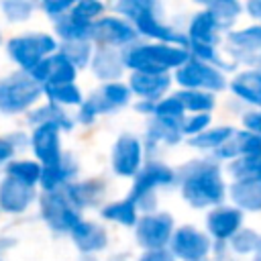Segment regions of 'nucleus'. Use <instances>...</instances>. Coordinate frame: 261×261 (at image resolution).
Here are the masks:
<instances>
[{
	"mask_svg": "<svg viewBox=\"0 0 261 261\" xmlns=\"http://www.w3.org/2000/svg\"><path fill=\"white\" fill-rule=\"evenodd\" d=\"M151 118H155L159 122H165V124H171V126H177L181 130V122L186 118V110H184L179 98L175 94H171V96H165V98L155 102Z\"/></svg>",
	"mask_w": 261,
	"mask_h": 261,
	"instance_id": "obj_31",
	"label": "nucleus"
},
{
	"mask_svg": "<svg viewBox=\"0 0 261 261\" xmlns=\"http://www.w3.org/2000/svg\"><path fill=\"white\" fill-rule=\"evenodd\" d=\"M224 55L234 65H247V69L261 71V24L253 22L243 29H232L224 37Z\"/></svg>",
	"mask_w": 261,
	"mask_h": 261,
	"instance_id": "obj_7",
	"label": "nucleus"
},
{
	"mask_svg": "<svg viewBox=\"0 0 261 261\" xmlns=\"http://www.w3.org/2000/svg\"><path fill=\"white\" fill-rule=\"evenodd\" d=\"M6 175L24 186L37 188L41 179V165L35 159H12L6 163Z\"/></svg>",
	"mask_w": 261,
	"mask_h": 261,
	"instance_id": "obj_35",
	"label": "nucleus"
},
{
	"mask_svg": "<svg viewBox=\"0 0 261 261\" xmlns=\"http://www.w3.org/2000/svg\"><path fill=\"white\" fill-rule=\"evenodd\" d=\"M57 51L67 61H71L73 67L80 71V69L90 65V59H92V53H94V45L90 41H67V43H59Z\"/></svg>",
	"mask_w": 261,
	"mask_h": 261,
	"instance_id": "obj_37",
	"label": "nucleus"
},
{
	"mask_svg": "<svg viewBox=\"0 0 261 261\" xmlns=\"http://www.w3.org/2000/svg\"><path fill=\"white\" fill-rule=\"evenodd\" d=\"M243 8L247 10V14H249L257 24H261V0H249Z\"/></svg>",
	"mask_w": 261,
	"mask_h": 261,
	"instance_id": "obj_46",
	"label": "nucleus"
},
{
	"mask_svg": "<svg viewBox=\"0 0 261 261\" xmlns=\"http://www.w3.org/2000/svg\"><path fill=\"white\" fill-rule=\"evenodd\" d=\"M173 184H177V171L173 167H169L167 163L159 159H147L143 167L137 171V175L133 177V188H130L128 198L135 200L139 212L143 214L155 212L157 190L169 188Z\"/></svg>",
	"mask_w": 261,
	"mask_h": 261,
	"instance_id": "obj_4",
	"label": "nucleus"
},
{
	"mask_svg": "<svg viewBox=\"0 0 261 261\" xmlns=\"http://www.w3.org/2000/svg\"><path fill=\"white\" fill-rule=\"evenodd\" d=\"M153 106H155L153 102L139 100V102L135 104V110H137V112H141V114H149V116H151V114H153Z\"/></svg>",
	"mask_w": 261,
	"mask_h": 261,
	"instance_id": "obj_47",
	"label": "nucleus"
},
{
	"mask_svg": "<svg viewBox=\"0 0 261 261\" xmlns=\"http://www.w3.org/2000/svg\"><path fill=\"white\" fill-rule=\"evenodd\" d=\"M232 133H234V128L228 126V124L210 126L208 130H204V133H200L198 137L190 139V145H192L194 149H198V151H212V153H214L216 149H220V147L226 143V139H228Z\"/></svg>",
	"mask_w": 261,
	"mask_h": 261,
	"instance_id": "obj_36",
	"label": "nucleus"
},
{
	"mask_svg": "<svg viewBox=\"0 0 261 261\" xmlns=\"http://www.w3.org/2000/svg\"><path fill=\"white\" fill-rule=\"evenodd\" d=\"M92 73L102 82V84H110V82H118L120 75L124 73V63H122V51L118 49H110V47H94L90 65Z\"/></svg>",
	"mask_w": 261,
	"mask_h": 261,
	"instance_id": "obj_21",
	"label": "nucleus"
},
{
	"mask_svg": "<svg viewBox=\"0 0 261 261\" xmlns=\"http://www.w3.org/2000/svg\"><path fill=\"white\" fill-rule=\"evenodd\" d=\"M98 108H100V114H108V112H114L122 106H126L133 98L128 86L124 82H110V84H102L98 92L92 94Z\"/></svg>",
	"mask_w": 261,
	"mask_h": 261,
	"instance_id": "obj_26",
	"label": "nucleus"
},
{
	"mask_svg": "<svg viewBox=\"0 0 261 261\" xmlns=\"http://www.w3.org/2000/svg\"><path fill=\"white\" fill-rule=\"evenodd\" d=\"M232 181H261V149L228 163Z\"/></svg>",
	"mask_w": 261,
	"mask_h": 261,
	"instance_id": "obj_32",
	"label": "nucleus"
},
{
	"mask_svg": "<svg viewBox=\"0 0 261 261\" xmlns=\"http://www.w3.org/2000/svg\"><path fill=\"white\" fill-rule=\"evenodd\" d=\"M171 84H173L171 73H141V71H135V73H130L126 86H128L130 94L137 96L139 100L155 104L157 100L167 96Z\"/></svg>",
	"mask_w": 261,
	"mask_h": 261,
	"instance_id": "obj_16",
	"label": "nucleus"
},
{
	"mask_svg": "<svg viewBox=\"0 0 261 261\" xmlns=\"http://www.w3.org/2000/svg\"><path fill=\"white\" fill-rule=\"evenodd\" d=\"M167 249L179 261H206L214 251L206 230H200L194 224L177 226L171 234Z\"/></svg>",
	"mask_w": 261,
	"mask_h": 261,
	"instance_id": "obj_12",
	"label": "nucleus"
},
{
	"mask_svg": "<svg viewBox=\"0 0 261 261\" xmlns=\"http://www.w3.org/2000/svg\"><path fill=\"white\" fill-rule=\"evenodd\" d=\"M37 200V188L24 186L8 175L0 179V210L6 214H22Z\"/></svg>",
	"mask_w": 261,
	"mask_h": 261,
	"instance_id": "obj_17",
	"label": "nucleus"
},
{
	"mask_svg": "<svg viewBox=\"0 0 261 261\" xmlns=\"http://www.w3.org/2000/svg\"><path fill=\"white\" fill-rule=\"evenodd\" d=\"M43 96L47 102L59 106V108H80L84 102V94L77 84H55V86H43Z\"/></svg>",
	"mask_w": 261,
	"mask_h": 261,
	"instance_id": "obj_29",
	"label": "nucleus"
},
{
	"mask_svg": "<svg viewBox=\"0 0 261 261\" xmlns=\"http://www.w3.org/2000/svg\"><path fill=\"white\" fill-rule=\"evenodd\" d=\"M184 35H186V41H188V43L214 45V47H218L222 33H220V29L216 27L212 14H210L206 8H202V10H198V12L190 18V24H188V29H186Z\"/></svg>",
	"mask_w": 261,
	"mask_h": 261,
	"instance_id": "obj_24",
	"label": "nucleus"
},
{
	"mask_svg": "<svg viewBox=\"0 0 261 261\" xmlns=\"http://www.w3.org/2000/svg\"><path fill=\"white\" fill-rule=\"evenodd\" d=\"M29 145V137L20 130H14L10 135H4L0 137V165L4 163H10L14 159V155L24 147Z\"/></svg>",
	"mask_w": 261,
	"mask_h": 261,
	"instance_id": "obj_40",
	"label": "nucleus"
},
{
	"mask_svg": "<svg viewBox=\"0 0 261 261\" xmlns=\"http://www.w3.org/2000/svg\"><path fill=\"white\" fill-rule=\"evenodd\" d=\"M216 261H239V259H234L232 255H228L224 249H220L218 251V255H216Z\"/></svg>",
	"mask_w": 261,
	"mask_h": 261,
	"instance_id": "obj_48",
	"label": "nucleus"
},
{
	"mask_svg": "<svg viewBox=\"0 0 261 261\" xmlns=\"http://www.w3.org/2000/svg\"><path fill=\"white\" fill-rule=\"evenodd\" d=\"M137 39L139 35L133 29V24L118 14H104L98 20H94L90 29V41L96 47H110L122 51L137 43Z\"/></svg>",
	"mask_w": 261,
	"mask_h": 261,
	"instance_id": "obj_10",
	"label": "nucleus"
},
{
	"mask_svg": "<svg viewBox=\"0 0 261 261\" xmlns=\"http://www.w3.org/2000/svg\"><path fill=\"white\" fill-rule=\"evenodd\" d=\"M212 126V114H186L181 122V137H198L200 133L208 130Z\"/></svg>",
	"mask_w": 261,
	"mask_h": 261,
	"instance_id": "obj_42",
	"label": "nucleus"
},
{
	"mask_svg": "<svg viewBox=\"0 0 261 261\" xmlns=\"http://www.w3.org/2000/svg\"><path fill=\"white\" fill-rule=\"evenodd\" d=\"M175 96L179 98L181 106L186 112L190 114H210L212 108L216 106V96L210 92H202V90H177Z\"/></svg>",
	"mask_w": 261,
	"mask_h": 261,
	"instance_id": "obj_33",
	"label": "nucleus"
},
{
	"mask_svg": "<svg viewBox=\"0 0 261 261\" xmlns=\"http://www.w3.org/2000/svg\"><path fill=\"white\" fill-rule=\"evenodd\" d=\"M104 12H106V4L100 2V0H77V2H73L71 10L67 14L73 16L75 20H80V22L92 24L94 20L104 16Z\"/></svg>",
	"mask_w": 261,
	"mask_h": 261,
	"instance_id": "obj_39",
	"label": "nucleus"
},
{
	"mask_svg": "<svg viewBox=\"0 0 261 261\" xmlns=\"http://www.w3.org/2000/svg\"><path fill=\"white\" fill-rule=\"evenodd\" d=\"M226 196L241 212H261V181H232Z\"/></svg>",
	"mask_w": 261,
	"mask_h": 261,
	"instance_id": "obj_25",
	"label": "nucleus"
},
{
	"mask_svg": "<svg viewBox=\"0 0 261 261\" xmlns=\"http://www.w3.org/2000/svg\"><path fill=\"white\" fill-rule=\"evenodd\" d=\"M181 130L177 126H171V124H165V122H159L155 118H151L149 126H147V135H145V145L149 147H157V145H177L181 141Z\"/></svg>",
	"mask_w": 261,
	"mask_h": 261,
	"instance_id": "obj_34",
	"label": "nucleus"
},
{
	"mask_svg": "<svg viewBox=\"0 0 261 261\" xmlns=\"http://www.w3.org/2000/svg\"><path fill=\"white\" fill-rule=\"evenodd\" d=\"M175 171L181 198L192 208H214L224 202L228 186L216 161L204 157L192 159Z\"/></svg>",
	"mask_w": 261,
	"mask_h": 261,
	"instance_id": "obj_1",
	"label": "nucleus"
},
{
	"mask_svg": "<svg viewBox=\"0 0 261 261\" xmlns=\"http://www.w3.org/2000/svg\"><path fill=\"white\" fill-rule=\"evenodd\" d=\"M135 228V241L143 251L151 249H165L171 241V234L175 230L173 216L163 210L139 214Z\"/></svg>",
	"mask_w": 261,
	"mask_h": 261,
	"instance_id": "obj_9",
	"label": "nucleus"
},
{
	"mask_svg": "<svg viewBox=\"0 0 261 261\" xmlns=\"http://www.w3.org/2000/svg\"><path fill=\"white\" fill-rule=\"evenodd\" d=\"M137 261H177L173 255H171V251L165 247V249H151V251H143L141 255H139V259Z\"/></svg>",
	"mask_w": 261,
	"mask_h": 261,
	"instance_id": "obj_45",
	"label": "nucleus"
},
{
	"mask_svg": "<svg viewBox=\"0 0 261 261\" xmlns=\"http://www.w3.org/2000/svg\"><path fill=\"white\" fill-rule=\"evenodd\" d=\"M59 49V41L49 35V33H24V35H16L12 39L6 41V53L8 57L18 65L20 71H31L33 67H37L43 59L55 55Z\"/></svg>",
	"mask_w": 261,
	"mask_h": 261,
	"instance_id": "obj_6",
	"label": "nucleus"
},
{
	"mask_svg": "<svg viewBox=\"0 0 261 261\" xmlns=\"http://www.w3.org/2000/svg\"><path fill=\"white\" fill-rule=\"evenodd\" d=\"M145 143L133 133H122L110 153V167L118 177H135L145 163Z\"/></svg>",
	"mask_w": 261,
	"mask_h": 261,
	"instance_id": "obj_13",
	"label": "nucleus"
},
{
	"mask_svg": "<svg viewBox=\"0 0 261 261\" xmlns=\"http://www.w3.org/2000/svg\"><path fill=\"white\" fill-rule=\"evenodd\" d=\"M29 145L33 149L35 161L45 167V165H53L57 161L63 159V147H61V130L53 124H39L33 126L31 137H29Z\"/></svg>",
	"mask_w": 261,
	"mask_h": 261,
	"instance_id": "obj_15",
	"label": "nucleus"
},
{
	"mask_svg": "<svg viewBox=\"0 0 261 261\" xmlns=\"http://www.w3.org/2000/svg\"><path fill=\"white\" fill-rule=\"evenodd\" d=\"M259 149H261V139L257 135H253L245 128L243 130L234 128V133L226 139V143L220 149L214 151V155L220 161H237V159H243Z\"/></svg>",
	"mask_w": 261,
	"mask_h": 261,
	"instance_id": "obj_23",
	"label": "nucleus"
},
{
	"mask_svg": "<svg viewBox=\"0 0 261 261\" xmlns=\"http://www.w3.org/2000/svg\"><path fill=\"white\" fill-rule=\"evenodd\" d=\"M228 88L237 100L251 106V110H261V71L241 69L228 80Z\"/></svg>",
	"mask_w": 261,
	"mask_h": 261,
	"instance_id": "obj_20",
	"label": "nucleus"
},
{
	"mask_svg": "<svg viewBox=\"0 0 261 261\" xmlns=\"http://www.w3.org/2000/svg\"><path fill=\"white\" fill-rule=\"evenodd\" d=\"M243 220L245 214L232 204L214 206L206 214V234L210 237V241L224 245L243 228Z\"/></svg>",
	"mask_w": 261,
	"mask_h": 261,
	"instance_id": "obj_14",
	"label": "nucleus"
},
{
	"mask_svg": "<svg viewBox=\"0 0 261 261\" xmlns=\"http://www.w3.org/2000/svg\"><path fill=\"white\" fill-rule=\"evenodd\" d=\"M188 59L190 51L186 45L143 41L122 49L124 69H130V73H171L179 69Z\"/></svg>",
	"mask_w": 261,
	"mask_h": 261,
	"instance_id": "obj_3",
	"label": "nucleus"
},
{
	"mask_svg": "<svg viewBox=\"0 0 261 261\" xmlns=\"http://www.w3.org/2000/svg\"><path fill=\"white\" fill-rule=\"evenodd\" d=\"M0 261H2V257H0Z\"/></svg>",
	"mask_w": 261,
	"mask_h": 261,
	"instance_id": "obj_50",
	"label": "nucleus"
},
{
	"mask_svg": "<svg viewBox=\"0 0 261 261\" xmlns=\"http://www.w3.org/2000/svg\"><path fill=\"white\" fill-rule=\"evenodd\" d=\"M41 96L43 86L37 84L27 71L16 69L0 77V112L4 114L31 112Z\"/></svg>",
	"mask_w": 261,
	"mask_h": 261,
	"instance_id": "obj_5",
	"label": "nucleus"
},
{
	"mask_svg": "<svg viewBox=\"0 0 261 261\" xmlns=\"http://www.w3.org/2000/svg\"><path fill=\"white\" fill-rule=\"evenodd\" d=\"M259 243H261V234L255 230V228H249V226H243L230 241H228V251L237 257H243V255H255V251L259 249Z\"/></svg>",
	"mask_w": 261,
	"mask_h": 261,
	"instance_id": "obj_38",
	"label": "nucleus"
},
{
	"mask_svg": "<svg viewBox=\"0 0 261 261\" xmlns=\"http://www.w3.org/2000/svg\"><path fill=\"white\" fill-rule=\"evenodd\" d=\"M108 192V186L100 177H88V179H75L71 181L63 194L67 200L73 204V208L84 210V208H96Z\"/></svg>",
	"mask_w": 261,
	"mask_h": 261,
	"instance_id": "obj_19",
	"label": "nucleus"
},
{
	"mask_svg": "<svg viewBox=\"0 0 261 261\" xmlns=\"http://www.w3.org/2000/svg\"><path fill=\"white\" fill-rule=\"evenodd\" d=\"M75 175H77V163L73 157L65 153L61 161L41 167L39 186L43 192H63L71 181H75Z\"/></svg>",
	"mask_w": 261,
	"mask_h": 261,
	"instance_id": "obj_22",
	"label": "nucleus"
},
{
	"mask_svg": "<svg viewBox=\"0 0 261 261\" xmlns=\"http://www.w3.org/2000/svg\"><path fill=\"white\" fill-rule=\"evenodd\" d=\"M39 216L55 232H71L82 214L63 192H43L39 196Z\"/></svg>",
	"mask_w": 261,
	"mask_h": 261,
	"instance_id": "obj_11",
	"label": "nucleus"
},
{
	"mask_svg": "<svg viewBox=\"0 0 261 261\" xmlns=\"http://www.w3.org/2000/svg\"><path fill=\"white\" fill-rule=\"evenodd\" d=\"M35 10V4L31 0H4L2 2V12L8 22H24L31 18Z\"/></svg>",
	"mask_w": 261,
	"mask_h": 261,
	"instance_id": "obj_41",
	"label": "nucleus"
},
{
	"mask_svg": "<svg viewBox=\"0 0 261 261\" xmlns=\"http://www.w3.org/2000/svg\"><path fill=\"white\" fill-rule=\"evenodd\" d=\"M71 6H73V0H43L41 2V10L45 14H49L53 20L67 14L71 10Z\"/></svg>",
	"mask_w": 261,
	"mask_h": 261,
	"instance_id": "obj_43",
	"label": "nucleus"
},
{
	"mask_svg": "<svg viewBox=\"0 0 261 261\" xmlns=\"http://www.w3.org/2000/svg\"><path fill=\"white\" fill-rule=\"evenodd\" d=\"M100 216L108 222L120 224V226H135L139 220V208L135 204L133 198H120V200H112L106 206H102Z\"/></svg>",
	"mask_w": 261,
	"mask_h": 261,
	"instance_id": "obj_28",
	"label": "nucleus"
},
{
	"mask_svg": "<svg viewBox=\"0 0 261 261\" xmlns=\"http://www.w3.org/2000/svg\"><path fill=\"white\" fill-rule=\"evenodd\" d=\"M253 261H261V243H259V249H257L255 255H253Z\"/></svg>",
	"mask_w": 261,
	"mask_h": 261,
	"instance_id": "obj_49",
	"label": "nucleus"
},
{
	"mask_svg": "<svg viewBox=\"0 0 261 261\" xmlns=\"http://www.w3.org/2000/svg\"><path fill=\"white\" fill-rule=\"evenodd\" d=\"M243 128L261 139V110H249L243 114Z\"/></svg>",
	"mask_w": 261,
	"mask_h": 261,
	"instance_id": "obj_44",
	"label": "nucleus"
},
{
	"mask_svg": "<svg viewBox=\"0 0 261 261\" xmlns=\"http://www.w3.org/2000/svg\"><path fill=\"white\" fill-rule=\"evenodd\" d=\"M204 8L212 14V18H214L216 27L220 29V33L232 31L234 22L239 20V16L243 12V6L237 0H212Z\"/></svg>",
	"mask_w": 261,
	"mask_h": 261,
	"instance_id": "obj_30",
	"label": "nucleus"
},
{
	"mask_svg": "<svg viewBox=\"0 0 261 261\" xmlns=\"http://www.w3.org/2000/svg\"><path fill=\"white\" fill-rule=\"evenodd\" d=\"M171 80L179 86V90H202V92L216 94L228 88V80L222 69L210 63L198 61L194 57H190L179 69H175Z\"/></svg>",
	"mask_w": 261,
	"mask_h": 261,
	"instance_id": "obj_8",
	"label": "nucleus"
},
{
	"mask_svg": "<svg viewBox=\"0 0 261 261\" xmlns=\"http://www.w3.org/2000/svg\"><path fill=\"white\" fill-rule=\"evenodd\" d=\"M116 12L133 24L139 37L151 43L188 45L186 35L163 20V8L155 0H120L116 2Z\"/></svg>",
	"mask_w": 261,
	"mask_h": 261,
	"instance_id": "obj_2",
	"label": "nucleus"
},
{
	"mask_svg": "<svg viewBox=\"0 0 261 261\" xmlns=\"http://www.w3.org/2000/svg\"><path fill=\"white\" fill-rule=\"evenodd\" d=\"M29 122H31V126L53 124L63 133V130H71L73 128L75 118L65 108H59V106H55L51 102H45V104H41V106H37V108H33L29 112Z\"/></svg>",
	"mask_w": 261,
	"mask_h": 261,
	"instance_id": "obj_27",
	"label": "nucleus"
},
{
	"mask_svg": "<svg viewBox=\"0 0 261 261\" xmlns=\"http://www.w3.org/2000/svg\"><path fill=\"white\" fill-rule=\"evenodd\" d=\"M69 237L82 255H96V253L104 251L110 243L108 230L102 224H98L94 220H84V218L73 226Z\"/></svg>",
	"mask_w": 261,
	"mask_h": 261,
	"instance_id": "obj_18",
	"label": "nucleus"
}]
</instances>
